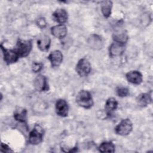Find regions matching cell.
I'll use <instances>...</instances> for the list:
<instances>
[{"mask_svg": "<svg viewBox=\"0 0 153 153\" xmlns=\"http://www.w3.org/2000/svg\"><path fill=\"white\" fill-rule=\"evenodd\" d=\"M76 102L81 107L90 109L94 105V101L90 91L82 90L78 92L76 96Z\"/></svg>", "mask_w": 153, "mask_h": 153, "instance_id": "cell-1", "label": "cell"}, {"mask_svg": "<svg viewBox=\"0 0 153 153\" xmlns=\"http://www.w3.org/2000/svg\"><path fill=\"white\" fill-rule=\"evenodd\" d=\"M32 43L30 40L19 39L14 49L19 57H27L32 50Z\"/></svg>", "mask_w": 153, "mask_h": 153, "instance_id": "cell-2", "label": "cell"}, {"mask_svg": "<svg viewBox=\"0 0 153 153\" xmlns=\"http://www.w3.org/2000/svg\"><path fill=\"white\" fill-rule=\"evenodd\" d=\"M44 130L39 124H35L29 134V142L30 144L36 145L39 144L43 139Z\"/></svg>", "mask_w": 153, "mask_h": 153, "instance_id": "cell-3", "label": "cell"}, {"mask_svg": "<svg viewBox=\"0 0 153 153\" xmlns=\"http://www.w3.org/2000/svg\"><path fill=\"white\" fill-rule=\"evenodd\" d=\"M133 129V123L129 118L122 120L115 127V133L120 136L129 134Z\"/></svg>", "mask_w": 153, "mask_h": 153, "instance_id": "cell-4", "label": "cell"}, {"mask_svg": "<svg viewBox=\"0 0 153 153\" xmlns=\"http://www.w3.org/2000/svg\"><path fill=\"white\" fill-rule=\"evenodd\" d=\"M91 69L90 63L85 58L81 59L76 65V72L81 77L87 76L90 73Z\"/></svg>", "mask_w": 153, "mask_h": 153, "instance_id": "cell-5", "label": "cell"}, {"mask_svg": "<svg viewBox=\"0 0 153 153\" xmlns=\"http://www.w3.org/2000/svg\"><path fill=\"white\" fill-rule=\"evenodd\" d=\"M1 48L2 51L4 60L7 65L16 63L19 60V56L14 50L6 48L2 44L1 45Z\"/></svg>", "mask_w": 153, "mask_h": 153, "instance_id": "cell-6", "label": "cell"}, {"mask_svg": "<svg viewBox=\"0 0 153 153\" xmlns=\"http://www.w3.org/2000/svg\"><path fill=\"white\" fill-rule=\"evenodd\" d=\"M35 88L39 91H45L49 90V85L47 78L42 75H38L33 81Z\"/></svg>", "mask_w": 153, "mask_h": 153, "instance_id": "cell-7", "label": "cell"}, {"mask_svg": "<svg viewBox=\"0 0 153 153\" xmlns=\"http://www.w3.org/2000/svg\"><path fill=\"white\" fill-rule=\"evenodd\" d=\"M126 50L124 44L114 41L111 44L109 48V54L111 57L121 56Z\"/></svg>", "mask_w": 153, "mask_h": 153, "instance_id": "cell-8", "label": "cell"}, {"mask_svg": "<svg viewBox=\"0 0 153 153\" xmlns=\"http://www.w3.org/2000/svg\"><path fill=\"white\" fill-rule=\"evenodd\" d=\"M55 109L57 115L61 117H66L68 115L69 106L65 99H58L55 104Z\"/></svg>", "mask_w": 153, "mask_h": 153, "instance_id": "cell-9", "label": "cell"}, {"mask_svg": "<svg viewBox=\"0 0 153 153\" xmlns=\"http://www.w3.org/2000/svg\"><path fill=\"white\" fill-rule=\"evenodd\" d=\"M87 43L90 48L93 50H100L103 45V41L100 36L97 34L91 35L87 39Z\"/></svg>", "mask_w": 153, "mask_h": 153, "instance_id": "cell-10", "label": "cell"}, {"mask_svg": "<svg viewBox=\"0 0 153 153\" xmlns=\"http://www.w3.org/2000/svg\"><path fill=\"white\" fill-rule=\"evenodd\" d=\"M52 67H59L63 62V54L59 50H54L47 57Z\"/></svg>", "mask_w": 153, "mask_h": 153, "instance_id": "cell-11", "label": "cell"}, {"mask_svg": "<svg viewBox=\"0 0 153 153\" xmlns=\"http://www.w3.org/2000/svg\"><path fill=\"white\" fill-rule=\"evenodd\" d=\"M51 33L56 38L59 39L64 38L68 32L67 27L65 25L59 24L51 27Z\"/></svg>", "mask_w": 153, "mask_h": 153, "instance_id": "cell-12", "label": "cell"}, {"mask_svg": "<svg viewBox=\"0 0 153 153\" xmlns=\"http://www.w3.org/2000/svg\"><path fill=\"white\" fill-rule=\"evenodd\" d=\"M126 77L128 82L136 85H139L142 83L143 81V76L142 74L138 71H131L127 72Z\"/></svg>", "mask_w": 153, "mask_h": 153, "instance_id": "cell-13", "label": "cell"}, {"mask_svg": "<svg viewBox=\"0 0 153 153\" xmlns=\"http://www.w3.org/2000/svg\"><path fill=\"white\" fill-rule=\"evenodd\" d=\"M52 17L53 20L59 24H62L66 23L68 20V14L66 10L63 8L57 9L52 14Z\"/></svg>", "mask_w": 153, "mask_h": 153, "instance_id": "cell-14", "label": "cell"}, {"mask_svg": "<svg viewBox=\"0 0 153 153\" xmlns=\"http://www.w3.org/2000/svg\"><path fill=\"white\" fill-rule=\"evenodd\" d=\"M112 38L114 41L125 44L128 40V36L126 31L120 27L117 28V29H115L112 35Z\"/></svg>", "mask_w": 153, "mask_h": 153, "instance_id": "cell-15", "label": "cell"}, {"mask_svg": "<svg viewBox=\"0 0 153 153\" xmlns=\"http://www.w3.org/2000/svg\"><path fill=\"white\" fill-rule=\"evenodd\" d=\"M137 105L140 107H145L152 102V96L150 93H143L136 98Z\"/></svg>", "mask_w": 153, "mask_h": 153, "instance_id": "cell-16", "label": "cell"}, {"mask_svg": "<svg viewBox=\"0 0 153 153\" xmlns=\"http://www.w3.org/2000/svg\"><path fill=\"white\" fill-rule=\"evenodd\" d=\"M118 102L114 97L108 98L105 104V110L108 116H110L118 107Z\"/></svg>", "mask_w": 153, "mask_h": 153, "instance_id": "cell-17", "label": "cell"}, {"mask_svg": "<svg viewBox=\"0 0 153 153\" xmlns=\"http://www.w3.org/2000/svg\"><path fill=\"white\" fill-rule=\"evenodd\" d=\"M51 45V39L47 35H44L37 40L38 48L42 51H47Z\"/></svg>", "mask_w": 153, "mask_h": 153, "instance_id": "cell-18", "label": "cell"}, {"mask_svg": "<svg viewBox=\"0 0 153 153\" xmlns=\"http://www.w3.org/2000/svg\"><path fill=\"white\" fill-rule=\"evenodd\" d=\"M112 8L111 1H104L101 2V11L105 18H108L111 14Z\"/></svg>", "mask_w": 153, "mask_h": 153, "instance_id": "cell-19", "label": "cell"}, {"mask_svg": "<svg viewBox=\"0 0 153 153\" xmlns=\"http://www.w3.org/2000/svg\"><path fill=\"white\" fill-rule=\"evenodd\" d=\"M14 119L22 123H26L27 119V111L25 108H19L14 113Z\"/></svg>", "mask_w": 153, "mask_h": 153, "instance_id": "cell-20", "label": "cell"}, {"mask_svg": "<svg viewBox=\"0 0 153 153\" xmlns=\"http://www.w3.org/2000/svg\"><path fill=\"white\" fill-rule=\"evenodd\" d=\"M101 152H114L115 151V145L110 141L102 142L98 148Z\"/></svg>", "mask_w": 153, "mask_h": 153, "instance_id": "cell-21", "label": "cell"}, {"mask_svg": "<svg viewBox=\"0 0 153 153\" xmlns=\"http://www.w3.org/2000/svg\"><path fill=\"white\" fill-rule=\"evenodd\" d=\"M117 94L120 97H124L129 94V90L128 88L124 87H119L116 90Z\"/></svg>", "mask_w": 153, "mask_h": 153, "instance_id": "cell-22", "label": "cell"}, {"mask_svg": "<svg viewBox=\"0 0 153 153\" xmlns=\"http://www.w3.org/2000/svg\"><path fill=\"white\" fill-rule=\"evenodd\" d=\"M43 68V64L41 62H33L32 65V70L35 73L40 72Z\"/></svg>", "mask_w": 153, "mask_h": 153, "instance_id": "cell-23", "label": "cell"}, {"mask_svg": "<svg viewBox=\"0 0 153 153\" xmlns=\"http://www.w3.org/2000/svg\"><path fill=\"white\" fill-rule=\"evenodd\" d=\"M36 24L40 28H44L46 26V21L44 17H41L37 20Z\"/></svg>", "mask_w": 153, "mask_h": 153, "instance_id": "cell-24", "label": "cell"}, {"mask_svg": "<svg viewBox=\"0 0 153 153\" xmlns=\"http://www.w3.org/2000/svg\"><path fill=\"white\" fill-rule=\"evenodd\" d=\"M1 151L3 152H12L13 151L10 149V148L6 145L5 143H1Z\"/></svg>", "mask_w": 153, "mask_h": 153, "instance_id": "cell-25", "label": "cell"}]
</instances>
